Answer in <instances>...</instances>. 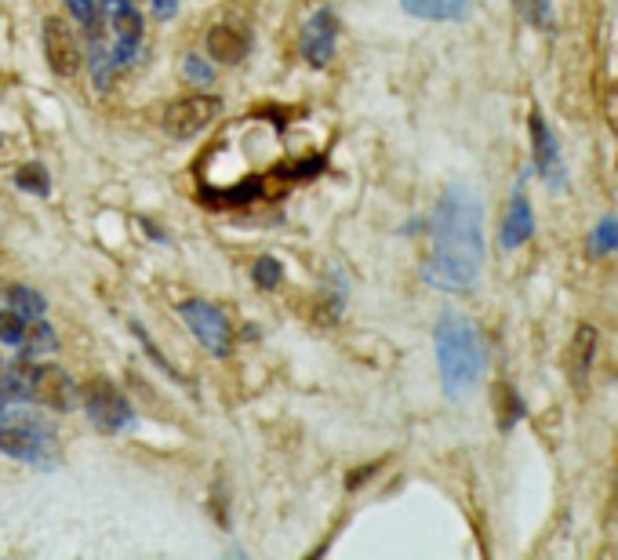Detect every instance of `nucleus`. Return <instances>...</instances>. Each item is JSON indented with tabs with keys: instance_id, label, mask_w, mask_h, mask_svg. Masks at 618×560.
I'll use <instances>...</instances> for the list:
<instances>
[{
	"instance_id": "3",
	"label": "nucleus",
	"mask_w": 618,
	"mask_h": 560,
	"mask_svg": "<svg viewBox=\"0 0 618 560\" xmlns=\"http://www.w3.org/2000/svg\"><path fill=\"white\" fill-rule=\"evenodd\" d=\"M0 451L8 459H19L26 466H37V470H55L59 462V440L44 419H11L0 426Z\"/></svg>"
},
{
	"instance_id": "9",
	"label": "nucleus",
	"mask_w": 618,
	"mask_h": 560,
	"mask_svg": "<svg viewBox=\"0 0 618 560\" xmlns=\"http://www.w3.org/2000/svg\"><path fill=\"white\" fill-rule=\"evenodd\" d=\"M335 40H339V22H335V15L331 11H317L313 19L306 22V30H302L299 37V51L302 59L309 62V66H328L331 55H335Z\"/></svg>"
},
{
	"instance_id": "8",
	"label": "nucleus",
	"mask_w": 618,
	"mask_h": 560,
	"mask_svg": "<svg viewBox=\"0 0 618 560\" xmlns=\"http://www.w3.org/2000/svg\"><path fill=\"white\" fill-rule=\"evenodd\" d=\"M40 44H44V59H48L51 73L55 77H73V73L80 70V48L77 40H73L70 26L62 19H44V26H40Z\"/></svg>"
},
{
	"instance_id": "13",
	"label": "nucleus",
	"mask_w": 618,
	"mask_h": 560,
	"mask_svg": "<svg viewBox=\"0 0 618 560\" xmlns=\"http://www.w3.org/2000/svg\"><path fill=\"white\" fill-rule=\"evenodd\" d=\"M400 8L426 22H462L473 11V0H400Z\"/></svg>"
},
{
	"instance_id": "23",
	"label": "nucleus",
	"mask_w": 618,
	"mask_h": 560,
	"mask_svg": "<svg viewBox=\"0 0 618 560\" xmlns=\"http://www.w3.org/2000/svg\"><path fill=\"white\" fill-rule=\"evenodd\" d=\"M182 70H186V77H190L193 84H211V77H215V70H211V66H208L204 59H200V55H190Z\"/></svg>"
},
{
	"instance_id": "1",
	"label": "nucleus",
	"mask_w": 618,
	"mask_h": 560,
	"mask_svg": "<svg viewBox=\"0 0 618 560\" xmlns=\"http://www.w3.org/2000/svg\"><path fill=\"white\" fill-rule=\"evenodd\" d=\"M484 270V200L462 182L448 186L433 211V255L422 266L426 284L466 291Z\"/></svg>"
},
{
	"instance_id": "22",
	"label": "nucleus",
	"mask_w": 618,
	"mask_h": 560,
	"mask_svg": "<svg viewBox=\"0 0 618 560\" xmlns=\"http://www.w3.org/2000/svg\"><path fill=\"white\" fill-rule=\"evenodd\" d=\"M66 4H70L73 15L88 26V37L99 30V4H95V0H66ZM95 37H99V33H95Z\"/></svg>"
},
{
	"instance_id": "12",
	"label": "nucleus",
	"mask_w": 618,
	"mask_h": 560,
	"mask_svg": "<svg viewBox=\"0 0 618 560\" xmlns=\"http://www.w3.org/2000/svg\"><path fill=\"white\" fill-rule=\"evenodd\" d=\"M597 350H600V335L593 324H579V331L571 335V346H568V375L571 382H586L589 368H593V360H597Z\"/></svg>"
},
{
	"instance_id": "15",
	"label": "nucleus",
	"mask_w": 618,
	"mask_h": 560,
	"mask_svg": "<svg viewBox=\"0 0 618 560\" xmlns=\"http://www.w3.org/2000/svg\"><path fill=\"white\" fill-rule=\"evenodd\" d=\"M513 11H517L528 26H535V30H542V33L557 30V15H553V4H549V0H513Z\"/></svg>"
},
{
	"instance_id": "10",
	"label": "nucleus",
	"mask_w": 618,
	"mask_h": 560,
	"mask_svg": "<svg viewBox=\"0 0 618 560\" xmlns=\"http://www.w3.org/2000/svg\"><path fill=\"white\" fill-rule=\"evenodd\" d=\"M33 390H30V400H37V404H48V408L55 411H66L73 404V397H77V390H73V382L66 371L51 368V364H44V368H33Z\"/></svg>"
},
{
	"instance_id": "26",
	"label": "nucleus",
	"mask_w": 618,
	"mask_h": 560,
	"mask_svg": "<svg viewBox=\"0 0 618 560\" xmlns=\"http://www.w3.org/2000/svg\"><path fill=\"white\" fill-rule=\"evenodd\" d=\"M615 502H618V484H615Z\"/></svg>"
},
{
	"instance_id": "20",
	"label": "nucleus",
	"mask_w": 618,
	"mask_h": 560,
	"mask_svg": "<svg viewBox=\"0 0 618 560\" xmlns=\"http://www.w3.org/2000/svg\"><path fill=\"white\" fill-rule=\"evenodd\" d=\"M280 277H284V270H280V262L273 259V255H262V259L251 266V280H255L259 288H266V291L277 288Z\"/></svg>"
},
{
	"instance_id": "7",
	"label": "nucleus",
	"mask_w": 618,
	"mask_h": 560,
	"mask_svg": "<svg viewBox=\"0 0 618 560\" xmlns=\"http://www.w3.org/2000/svg\"><path fill=\"white\" fill-rule=\"evenodd\" d=\"M222 113V102L215 95H190V99L171 102L164 110V131L171 139H193Z\"/></svg>"
},
{
	"instance_id": "4",
	"label": "nucleus",
	"mask_w": 618,
	"mask_h": 560,
	"mask_svg": "<svg viewBox=\"0 0 618 560\" xmlns=\"http://www.w3.org/2000/svg\"><path fill=\"white\" fill-rule=\"evenodd\" d=\"M80 400H84V411H88L91 426L99 433H120L131 426V404L128 397L113 386L110 379H102V375H95V379L84 382V390H80Z\"/></svg>"
},
{
	"instance_id": "21",
	"label": "nucleus",
	"mask_w": 618,
	"mask_h": 560,
	"mask_svg": "<svg viewBox=\"0 0 618 560\" xmlns=\"http://www.w3.org/2000/svg\"><path fill=\"white\" fill-rule=\"evenodd\" d=\"M26 324H30V320L22 317L19 310H4V313H0V342H8V346H19L22 335H26Z\"/></svg>"
},
{
	"instance_id": "19",
	"label": "nucleus",
	"mask_w": 618,
	"mask_h": 560,
	"mask_svg": "<svg viewBox=\"0 0 618 560\" xmlns=\"http://www.w3.org/2000/svg\"><path fill=\"white\" fill-rule=\"evenodd\" d=\"M15 186L26 193H37V197H48L51 193V179L48 171L40 168V164H26V168L15 171Z\"/></svg>"
},
{
	"instance_id": "5",
	"label": "nucleus",
	"mask_w": 618,
	"mask_h": 560,
	"mask_svg": "<svg viewBox=\"0 0 618 560\" xmlns=\"http://www.w3.org/2000/svg\"><path fill=\"white\" fill-rule=\"evenodd\" d=\"M186 328L193 331V339L211 353V357H230L233 350V328L230 320L222 317L219 306H211L208 299H186L179 306Z\"/></svg>"
},
{
	"instance_id": "24",
	"label": "nucleus",
	"mask_w": 618,
	"mask_h": 560,
	"mask_svg": "<svg viewBox=\"0 0 618 560\" xmlns=\"http://www.w3.org/2000/svg\"><path fill=\"white\" fill-rule=\"evenodd\" d=\"M153 11H157V19H171L179 11V0H153Z\"/></svg>"
},
{
	"instance_id": "18",
	"label": "nucleus",
	"mask_w": 618,
	"mask_h": 560,
	"mask_svg": "<svg viewBox=\"0 0 618 560\" xmlns=\"http://www.w3.org/2000/svg\"><path fill=\"white\" fill-rule=\"evenodd\" d=\"M8 302H11V310H19L26 320L44 317V310H48L44 295H40V291H33V288H11L8 291Z\"/></svg>"
},
{
	"instance_id": "17",
	"label": "nucleus",
	"mask_w": 618,
	"mask_h": 560,
	"mask_svg": "<svg viewBox=\"0 0 618 560\" xmlns=\"http://www.w3.org/2000/svg\"><path fill=\"white\" fill-rule=\"evenodd\" d=\"M611 251H618V219L615 215L600 219L597 230L589 233V255H593V259H604V255H611Z\"/></svg>"
},
{
	"instance_id": "2",
	"label": "nucleus",
	"mask_w": 618,
	"mask_h": 560,
	"mask_svg": "<svg viewBox=\"0 0 618 560\" xmlns=\"http://www.w3.org/2000/svg\"><path fill=\"white\" fill-rule=\"evenodd\" d=\"M433 342H437V368L444 393L451 400H466L480 386L484 368H488V350H484L477 324L455 310L440 313Z\"/></svg>"
},
{
	"instance_id": "25",
	"label": "nucleus",
	"mask_w": 618,
	"mask_h": 560,
	"mask_svg": "<svg viewBox=\"0 0 618 560\" xmlns=\"http://www.w3.org/2000/svg\"><path fill=\"white\" fill-rule=\"evenodd\" d=\"M0 419H4V400H0Z\"/></svg>"
},
{
	"instance_id": "16",
	"label": "nucleus",
	"mask_w": 618,
	"mask_h": 560,
	"mask_svg": "<svg viewBox=\"0 0 618 560\" xmlns=\"http://www.w3.org/2000/svg\"><path fill=\"white\" fill-rule=\"evenodd\" d=\"M22 360H33L37 353H51L55 350V331L44 324V320H33V324H26V335H22Z\"/></svg>"
},
{
	"instance_id": "11",
	"label": "nucleus",
	"mask_w": 618,
	"mask_h": 560,
	"mask_svg": "<svg viewBox=\"0 0 618 560\" xmlns=\"http://www.w3.org/2000/svg\"><path fill=\"white\" fill-rule=\"evenodd\" d=\"M535 237V211H531V200L524 193V186H517V193L509 197V211L506 222H502V248H524L528 240Z\"/></svg>"
},
{
	"instance_id": "6",
	"label": "nucleus",
	"mask_w": 618,
	"mask_h": 560,
	"mask_svg": "<svg viewBox=\"0 0 618 560\" xmlns=\"http://www.w3.org/2000/svg\"><path fill=\"white\" fill-rule=\"evenodd\" d=\"M531 157H535V171L542 175L549 190H564L568 186V164H564V153H560V142L549 128V120L539 110L531 113Z\"/></svg>"
},
{
	"instance_id": "14",
	"label": "nucleus",
	"mask_w": 618,
	"mask_h": 560,
	"mask_svg": "<svg viewBox=\"0 0 618 560\" xmlns=\"http://www.w3.org/2000/svg\"><path fill=\"white\" fill-rule=\"evenodd\" d=\"M204 48H208V59L211 62H222V66H237L244 55H248V37L233 26H215L208 30V40H204Z\"/></svg>"
}]
</instances>
